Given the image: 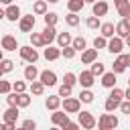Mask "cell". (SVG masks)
Listing matches in <instances>:
<instances>
[{
	"mask_svg": "<svg viewBox=\"0 0 130 130\" xmlns=\"http://www.w3.org/2000/svg\"><path fill=\"white\" fill-rule=\"evenodd\" d=\"M124 98H126V100H130V85H128V89L124 91Z\"/></svg>",
	"mask_w": 130,
	"mask_h": 130,
	"instance_id": "cell-51",
	"label": "cell"
},
{
	"mask_svg": "<svg viewBox=\"0 0 130 130\" xmlns=\"http://www.w3.org/2000/svg\"><path fill=\"white\" fill-rule=\"evenodd\" d=\"M39 79L43 81V85H57V75H55V71H49V69H45V71H41L39 73Z\"/></svg>",
	"mask_w": 130,
	"mask_h": 130,
	"instance_id": "cell-9",
	"label": "cell"
},
{
	"mask_svg": "<svg viewBox=\"0 0 130 130\" xmlns=\"http://www.w3.org/2000/svg\"><path fill=\"white\" fill-rule=\"evenodd\" d=\"M126 47H128V49H130V35H128V37H126Z\"/></svg>",
	"mask_w": 130,
	"mask_h": 130,
	"instance_id": "cell-54",
	"label": "cell"
},
{
	"mask_svg": "<svg viewBox=\"0 0 130 130\" xmlns=\"http://www.w3.org/2000/svg\"><path fill=\"white\" fill-rule=\"evenodd\" d=\"M63 83H67V85H71V87H73V85L77 83V75H75V73H71V71H67V73L63 75Z\"/></svg>",
	"mask_w": 130,
	"mask_h": 130,
	"instance_id": "cell-37",
	"label": "cell"
},
{
	"mask_svg": "<svg viewBox=\"0 0 130 130\" xmlns=\"http://www.w3.org/2000/svg\"><path fill=\"white\" fill-rule=\"evenodd\" d=\"M0 130H6V124H0Z\"/></svg>",
	"mask_w": 130,
	"mask_h": 130,
	"instance_id": "cell-56",
	"label": "cell"
},
{
	"mask_svg": "<svg viewBox=\"0 0 130 130\" xmlns=\"http://www.w3.org/2000/svg\"><path fill=\"white\" fill-rule=\"evenodd\" d=\"M75 53H77V51H75L71 45H67V47H63V49H61V57H65V59H73V57H75Z\"/></svg>",
	"mask_w": 130,
	"mask_h": 130,
	"instance_id": "cell-36",
	"label": "cell"
},
{
	"mask_svg": "<svg viewBox=\"0 0 130 130\" xmlns=\"http://www.w3.org/2000/svg\"><path fill=\"white\" fill-rule=\"evenodd\" d=\"M59 95H61V98H67V95H71V85L63 83V85L59 87Z\"/></svg>",
	"mask_w": 130,
	"mask_h": 130,
	"instance_id": "cell-43",
	"label": "cell"
},
{
	"mask_svg": "<svg viewBox=\"0 0 130 130\" xmlns=\"http://www.w3.org/2000/svg\"><path fill=\"white\" fill-rule=\"evenodd\" d=\"M43 16H45V24H51V26H55V24H57V20H59L57 12H45Z\"/></svg>",
	"mask_w": 130,
	"mask_h": 130,
	"instance_id": "cell-33",
	"label": "cell"
},
{
	"mask_svg": "<svg viewBox=\"0 0 130 130\" xmlns=\"http://www.w3.org/2000/svg\"><path fill=\"white\" fill-rule=\"evenodd\" d=\"M2 118H4V122H16V118H18V106H10L2 114Z\"/></svg>",
	"mask_w": 130,
	"mask_h": 130,
	"instance_id": "cell-22",
	"label": "cell"
},
{
	"mask_svg": "<svg viewBox=\"0 0 130 130\" xmlns=\"http://www.w3.org/2000/svg\"><path fill=\"white\" fill-rule=\"evenodd\" d=\"M61 104H63V110H65L67 114H77L79 108H81V100H79V98H71V95L63 98Z\"/></svg>",
	"mask_w": 130,
	"mask_h": 130,
	"instance_id": "cell-2",
	"label": "cell"
},
{
	"mask_svg": "<svg viewBox=\"0 0 130 130\" xmlns=\"http://www.w3.org/2000/svg\"><path fill=\"white\" fill-rule=\"evenodd\" d=\"M118 126V118L114 114H102L98 120V128L100 130H114Z\"/></svg>",
	"mask_w": 130,
	"mask_h": 130,
	"instance_id": "cell-1",
	"label": "cell"
},
{
	"mask_svg": "<svg viewBox=\"0 0 130 130\" xmlns=\"http://www.w3.org/2000/svg\"><path fill=\"white\" fill-rule=\"evenodd\" d=\"M83 2H85V4H93L95 0H83Z\"/></svg>",
	"mask_w": 130,
	"mask_h": 130,
	"instance_id": "cell-55",
	"label": "cell"
},
{
	"mask_svg": "<svg viewBox=\"0 0 130 130\" xmlns=\"http://www.w3.org/2000/svg\"><path fill=\"white\" fill-rule=\"evenodd\" d=\"M124 63H126V67H130V53L124 55Z\"/></svg>",
	"mask_w": 130,
	"mask_h": 130,
	"instance_id": "cell-49",
	"label": "cell"
},
{
	"mask_svg": "<svg viewBox=\"0 0 130 130\" xmlns=\"http://www.w3.org/2000/svg\"><path fill=\"white\" fill-rule=\"evenodd\" d=\"M51 122L55 124V126H65L67 122H69V116H67V112L63 110V112H59V110H53V114H51Z\"/></svg>",
	"mask_w": 130,
	"mask_h": 130,
	"instance_id": "cell-7",
	"label": "cell"
},
{
	"mask_svg": "<svg viewBox=\"0 0 130 130\" xmlns=\"http://www.w3.org/2000/svg\"><path fill=\"white\" fill-rule=\"evenodd\" d=\"M18 51H20V57H22L26 63H37V59H39L37 47H18Z\"/></svg>",
	"mask_w": 130,
	"mask_h": 130,
	"instance_id": "cell-5",
	"label": "cell"
},
{
	"mask_svg": "<svg viewBox=\"0 0 130 130\" xmlns=\"http://www.w3.org/2000/svg\"><path fill=\"white\" fill-rule=\"evenodd\" d=\"M77 81L81 83V87H91V85L95 83V75H93L91 71H81V73L77 75Z\"/></svg>",
	"mask_w": 130,
	"mask_h": 130,
	"instance_id": "cell-10",
	"label": "cell"
},
{
	"mask_svg": "<svg viewBox=\"0 0 130 130\" xmlns=\"http://www.w3.org/2000/svg\"><path fill=\"white\" fill-rule=\"evenodd\" d=\"M108 98H112V100H118V102H122V100H124V91H122L120 87H116V85H114Z\"/></svg>",
	"mask_w": 130,
	"mask_h": 130,
	"instance_id": "cell-38",
	"label": "cell"
},
{
	"mask_svg": "<svg viewBox=\"0 0 130 130\" xmlns=\"http://www.w3.org/2000/svg\"><path fill=\"white\" fill-rule=\"evenodd\" d=\"M0 4H6L8 6V4H12V0H0Z\"/></svg>",
	"mask_w": 130,
	"mask_h": 130,
	"instance_id": "cell-52",
	"label": "cell"
},
{
	"mask_svg": "<svg viewBox=\"0 0 130 130\" xmlns=\"http://www.w3.org/2000/svg\"><path fill=\"white\" fill-rule=\"evenodd\" d=\"M79 126L91 130V128L95 126V118H93V114H91V112H81V114H79Z\"/></svg>",
	"mask_w": 130,
	"mask_h": 130,
	"instance_id": "cell-8",
	"label": "cell"
},
{
	"mask_svg": "<svg viewBox=\"0 0 130 130\" xmlns=\"http://www.w3.org/2000/svg\"><path fill=\"white\" fill-rule=\"evenodd\" d=\"M71 41H73V37H71L69 32H59V35H57V43H59L61 49L67 47V45H71Z\"/></svg>",
	"mask_w": 130,
	"mask_h": 130,
	"instance_id": "cell-24",
	"label": "cell"
},
{
	"mask_svg": "<svg viewBox=\"0 0 130 130\" xmlns=\"http://www.w3.org/2000/svg\"><path fill=\"white\" fill-rule=\"evenodd\" d=\"M32 12L35 14H45L47 12V0H37L32 4Z\"/></svg>",
	"mask_w": 130,
	"mask_h": 130,
	"instance_id": "cell-29",
	"label": "cell"
},
{
	"mask_svg": "<svg viewBox=\"0 0 130 130\" xmlns=\"http://www.w3.org/2000/svg\"><path fill=\"white\" fill-rule=\"evenodd\" d=\"M0 45H2L4 51H16L18 49V41H16L14 35H4L2 41H0Z\"/></svg>",
	"mask_w": 130,
	"mask_h": 130,
	"instance_id": "cell-6",
	"label": "cell"
},
{
	"mask_svg": "<svg viewBox=\"0 0 130 130\" xmlns=\"http://www.w3.org/2000/svg\"><path fill=\"white\" fill-rule=\"evenodd\" d=\"M43 91H45V85H43V81H41V79L30 81V93H32V95H41Z\"/></svg>",
	"mask_w": 130,
	"mask_h": 130,
	"instance_id": "cell-25",
	"label": "cell"
},
{
	"mask_svg": "<svg viewBox=\"0 0 130 130\" xmlns=\"http://www.w3.org/2000/svg\"><path fill=\"white\" fill-rule=\"evenodd\" d=\"M71 47H73L75 51H79V53H81V51H83V49L87 47V41H85L83 37H75V39L71 41Z\"/></svg>",
	"mask_w": 130,
	"mask_h": 130,
	"instance_id": "cell-27",
	"label": "cell"
},
{
	"mask_svg": "<svg viewBox=\"0 0 130 130\" xmlns=\"http://www.w3.org/2000/svg\"><path fill=\"white\" fill-rule=\"evenodd\" d=\"M118 106H120V102H118V100H112V98H108V100H106V104H104L106 112H114Z\"/></svg>",
	"mask_w": 130,
	"mask_h": 130,
	"instance_id": "cell-39",
	"label": "cell"
},
{
	"mask_svg": "<svg viewBox=\"0 0 130 130\" xmlns=\"http://www.w3.org/2000/svg\"><path fill=\"white\" fill-rule=\"evenodd\" d=\"M65 22H67L69 26H77V24H79V16H77V12H69V14L65 16Z\"/></svg>",
	"mask_w": 130,
	"mask_h": 130,
	"instance_id": "cell-34",
	"label": "cell"
},
{
	"mask_svg": "<svg viewBox=\"0 0 130 130\" xmlns=\"http://www.w3.org/2000/svg\"><path fill=\"white\" fill-rule=\"evenodd\" d=\"M47 2H51V4H55V2H59V0H47Z\"/></svg>",
	"mask_w": 130,
	"mask_h": 130,
	"instance_id": "cell-58",
	"label": "cell"
},
{
	"mask_svg": "<svg viewBox=\"0 0 130 130\" xmlns=\"http://www.w3.org/2000/svg\"><path fill=\"white\" fill-rule=\"evenodd\" d=\"M118 108H120V112H122V114H128V116H130V100L120 102V106H118Z\"/></svg>",
	"mask_w": 130,
	"mask_h": 130,
	"instance_id": "cell-44",
	"label": "cell"
},
{
	"mask_svg": "<svg viewBox=\"0 0 130 130\" xmlns=\"http://www.w3.org/2000/svg\"><path fill=\"white\" fill-rule=\"evenodd\" d=\"M2 75H4V71H2V69H0V77H2Z\"/></svg>",
	"mask_w": 130,
	"mask_h": 130,
	"instance_id": "cell-59",
	"label": "cell"
},
{
	"mask_svg": "<svg viewBox=\"0 0 130 130\" xmlns=\"http://www.w3.org/2000/svg\"><path fill=\"white\" fill-rule=\"evenodd\" d=\"M122 20H124V22H126V26H128V28H130V14H128V16H124V18H122Z\"/></svg>",
	"mask_w": 130,
	"mask_h": 130,
	"instance_id": "cell-50",
	"label": "cell"
},
{
	"mask_svg": "<svg viewBox=\"0 0 130 130\" xmlns=\"http://www.w3.org/2000/svg\"><path fill=\"white\" fill-rule=\"evenodd\" d=\"M83 6H85L83 0H67V8H69V12H79Z\"/></svg>",
	"mask_w": 130,
	"mask_h": 130,
	"instance_id": "cell-28",
	"label": "cell"
},
{
	"mask_svg": "<svg viewBox=\"0 0 130 130\" xmlns=\"http://www.w3.org/2000/svg\"><path fill=\"white\" fill-rule=\"evenodd\" d=\"M108 10H110V6H108V2H104V0H95V2L91 4V12H93L95 16H106Z\"/></svg>",
	"mask_w": 130,
	"mask_h": 130,
	"instance_id": "cell-11",
	"label": "cell"
},
{
	"mask_svg": "<svg viewBox=\"0 0 130 130\" xmlns=\"http://www.w3.org/2000/svg\"><path fill=\"white\" fill-rule=\"evenodd\" d=\"M128 85H130V79H128Z\"/></svg>",
	"mask_w": 130,
	"mask_h": 130,
	"instance_id": "cell-60",
	"label": "cell"
},
{
	"mask_svg": "<svg viewBox=\"0 0 130 130\" xmlns=\"http://www.w3.org/2000/svg\"><path fill=\"white\" fill-rule=\"evenodd\" d=\"M102 85L112 89V87L116 85V73H114V71H108V73L104 71V73H102Z\"/></svg>",
	"mask_w": 130,
	"mask_h": 130,
	"instance_id": "cell-17",
	"label": "cell"
},
{
	"mask_svg": "<svg viewBox=\"0 0 130 130\" xmlns=\"http://www.w3.org/2000/svg\"><path fill=\"white\" fill-rule=\"evenodd\" d=\"M16 106L18 108H28L30 106V95L26 91H16Z\"/></svg>",
	"mask_w": 130,
	"mask_h": 130,
	"instance_id": "cell-19",
	"label": "cell"
},
{
	"mask_svg": "<svg viewBox=\"0 0 130 130\" xmlns=\"http://www.w3.org/2000/svg\"><path fill=\"white\" fill-rule=\"evenodd\" d=\"M43 57L47 59V61H55V59H59L61 57V49H57V47H47L45 49V53H43Z\"/></svg>",
	"mask_w": 130,
	"mask_h": 130,
	"instance_id": "cell-18",
	"label": "cell"
},
{
	"mask_svg": "<svg viewBox=\"0 0 130 130\" xmlns=\"http://www.w3.org/2000/svg\"><path fill=\"white\" fill-rule=\"evenodd\" d=\"M37 77H39V71H37L35 63H28V65L24 67V79H26V81H35Z\"/></svg>",
	"mask_w": 130,
	"mask_h": 130,
	"instance_id": "cell-21",
	"label": "cell"
},
{
	"mask_svg": "<svg viewBox=\"0 0 130 130\" xmlns=\"http://www.w3.org/2000/svg\"><path fill=\"white\" fill-rule=\"evenodd\" d=\"M45 106H47V110H57L61 106V95H49L45 100Z\"/></svg>",
	"mask_w": 130,
	"mask_h": 130,
	"instance_id": "cell-23",
	"label": "cell"
},
{
	"mask_svg": "<svg viewBox=\"0 0 130 130\" xmlns=\"http://www.w3.org/2000/svg\"><path fill=\"white\" fill-rule=\"evenodd\" d=\"M112 71H114L116 75L126 71V63H124V55H122V53H118V59L114 61V65H112Z\"/></svg>",
	"mask_w": 130,
	"mask_h": 130,
	"instance_id": "cell-20",
	"label": "cell"
},
{
	"mask_svg": "<svg viewBox=\"0 0 130 130\" xmlns=\"http://www.w3.org/2000/svg\"><path fill=\"white\" fill-rule=\"evenodd\" d=\"M93 98H95V95L89 91V87H83V91L79 93V100H81L83 104H91V102H93Z\"/></svg>",
	"mask_w": 130,
	"mask_h": 130,
	"instance_id": "cell-32",
	"label": "cell"
},
{
	"mask_svg": "<svg viewBox=\"0 0 130 130\" xmlns=\"http://www.w3.org/2000/svg\"><path fill=\"white\" fill-rule=\"evenodd\" d=\"M4 14H6V20L16 22V20L20 18V8H18L16 4H8V8L4 10Z\"/></svg>",
	"mask_w": 130,
	"mask_h": 130,
	"instance_id": "cell-13",
	"label": "cell"
},
{
	"mask_svg": "<svg viewBox=\"0 0 130 130\" xmlns=\"http://www.w3.org/2000/svg\"><path fill=\"white\" fill-rule=\"evenodd\" d=\"M91 67H89V71L98 77V75H102L104 71H106V67H104V63H100V61H93V63H89Z\"/></svg>",
	"mask_w": 130,
	"mask_h": 130,
	"instance_id": "cell-31",
	"label": "cell"
},
{
	"mask_svg": "<svg viewBox=\"0 0 130 130\" xmlns=\"http://www.w3.org/2000/svg\"><path fill=\"white\" fill-rule=\"evenodd\" d=\"M6 102H8V106H16V91H8L6 93Z\"/></svg>",
	"mask_w": 130,
	"mask_h": 130,
	"instance_id": "cell-46",
	"label": "cell"
},
{
	"mask_svg": "<svg viewBox=\"0 0 130 130\" xmlns=\"http://www.w3.org/2000/svg\"><path fill=\"white\" fill-rule=\"evenodd\" d=\"M106 47H108V39L106 37L100 35V37L93 39V49H106Z\"/></svg>",
	"mask_w": 130,
	"mask_h": 130,
	"instance_id": "cell-35",
	"label": "cell"
},
{
	"mask_svg": "<svg viewBox=\"0 0 130 130\" xmlns=\"http://www.w3.org/2000/svg\"><path fill=\"white\" fill-rule=\"evenodd\" d=\"M43 41H45V45H51L55 39H57V30H55V26H51V24H45V28H43Z\"/></svg>",
	"mask_w": 130,
	"mask_h": 130,
	"instance_id": "cell-12",
	"label": "cell"
},
{
	"mask_svg": "<svg viewBox=\"0 0 130 130\" xmlns=\"http://www.w3.org/2000/svg\"><path fill=\"white\" fill-rule=\"evenodd\" d=\"M0 69H2L4 73H10V71L14 69V63H12L10 59H2V61H0Z\"/></svg>",
	"mask_w": 130,
	"mask_h": 130,
	"instance_id": "cell-40",
	"label": "cell"
},
{
	"mask_svg": "<svg viewBox=\"0 0 130 130\" xmlns=\"http://www.w3.org/2000/svg\"><path fill=\"white\" fill-rule=\"evenodd\" d=\"M114 4H116V10L122 18L130 14V0H114Z\"/></svg>",
	"mask_w": 130,
	"mask_h": 130,
	"instance_id": "cell-15",
	"label": "cell"
},
{
	"mask_svg": "<svg viewBox=\"0 0 130 130\" xmlns=\"http://www.w3.org/2000/svg\"><path fill=\"white\" fill-rule=\"evenodd\" d=\"M112 55H118V53H122V49H124V39L122 37H118V35H114V37H110V41H108V47H106Z\"/></svg>",
	"mask_w": 130,
	"mask_h": 130,
	"instance_id": "cell-4",
	"label": "cell"
},
{
	"mask_svg": "<svg viewBox=\"0 0 130 130\" xmlns=\"http://www.w3.org/2000/svg\"><path fill=\"white\" fill-rule=\"evenodd\" d=\"M30 45H32V47H45L43 35H41V32H30Z\"/></svg>",
	"mask_w": 130,
	"mask_h": 130,
	"instance_id": "cell-30",
	"label": "cell"
},
{
	"mask_svg": "<svg viewBox=\"0 0 130 130\" xmlns=\"http://www.w3.org/2000/svg\"><path fill=\"white\" fill-rule=\"evenodd\" d=\"M100 32H102V37L110 39V37L116 35V24L114 22H104V24H100Z\"/></svg>",
	"mask_w": 130,
	"mask_h": 130,
	"instance_id": "cell-16",
	"label": "cell"
},
{
	"mask_svg": "<svg viewBox=\"0 0 130 130\" xmlns=\"http://www.w3.org/2000/svg\"><path fill=\"white\" fill-rule=\"evenodd\" d=\"M116 35H118V37H122V39H126V37L130 35V28L126 26V22H124V20H120V22L116 24Z\"/></svg>",
	"mask_w": 130,
	"mask_h": 130,
	"instance_id": "cell-26",
	"label": "cell"
},
{
	"mask_svg": "<svg viewBox=\"0 0 130 130\" xmlns=\"http://www.w3.org/2000/svg\"><path fill=\"white\" fill-rule=\"evenodd\" d=\"M98 59V49H83L81 51V63L83 65H89Z\"/></svg>",
	"mask_w": 130,
	"mask_h": 130,
	"instance_id": "cell-14",
	"label": "cell"
},
{
	"mask_svg": "<svg viewBox=\"0 0 130 130\" xmlns=\"http://www.w3.org/2000/svg\"><path fill=\"white\" fill-rule=\"evenodd\" d=\"M12 89V83L10 81H4L2 77H0V93H8Z\"/></svg>",
	"mask_w": 130,
	"mask_h": 130,
	"instance_id": "cell-42",
	"label": "cell"
},
{
	"mask_svg": "<svg viewBox=\"0 0 130 130\" xmlns=\"http://www.w3.org/2000/svg\"><path fill=\"white\" fill-rule=\"evenodd\" d=\"M22 128H26V130H35V128H37V122H35V120H24V122H22Z\"/></svg>",
	"mask_w": 130,
	"mask_h": 130,
	"instance_id": "cell-47",
	"label": "cell"
},
{
	"mask_svg": "<svg viewBox=\"0 0 130 130\" xmlns=\"http://www.w3.org/2000/svg\"><path fill=\"white\" fill-rule=\"evenodd\" d=\"M35 16L32 14H20V18H18V28L22 30V32H32V28H35Z\"/></svg>",
	"mask_w": 130,
	"mask_h": 130,
	"instance_id": "cell-3",
	"label": "cell"
},
{
	"mask_svg": "<svg viewBox=\"0 0 130 130\" xmlns=\"http://www.w3.org/2000/svg\"><path fill=\"white\" fill-rule=\"evenodd\" d=\"M26 89V83L24 81H14L12 83V91H24Z\"/></svg>",
	"mask_w": 130,
	"mask_h": 130,
	"instance_id": "cell-45",
	"label": "cell"
},
{
	"mask_svg": "<svg viewBox=\"0 0 130 130\" xmlns=\"http://www.w3.org/2000/svg\"><path fill=\"white\" fill-rule=\"evenodd\" d=\"M2 18H6V14H4V10L0 8V20H2Z\"/></svg>",
	"mask_w": 130,
	"mask_h": 130,
	"instance_id": "cell-53",
	"label": "cell"
},
{
	"mask_svg": "<svg viewBox=\"0 0 130 130\" xmlns=\"http://www.w3.org/2000/svg\"><path fill=\"white\" fill-rule=\"evenodd\" d=\"M2 59H4V55H2V49H0V61H2Z\"/></svg>",
	"mask_w": 130,
	"mask_h": 130,
	"instance_id": "cell-57",
	"label": "cell"
},
{
	"mask_svg": "<svg viewBox=\"0 0 130 130\" xmlns=\"http://www.w3.org/2000/svg\"><path fill=\"white\" fill-rule=\"evenodd\" d=\"M77 128H79V124H75V122H67L63 126V130H77Z\"/></svg>",
	"mask_w": 130,
	"mask_h": 130,
	"instance_id": "cell-48",
	"label": "cell"
},
{
	"mask_svg": "<svg viewBox=\"0 0 130 130\" xmlns=\"http://www.w3.org/2000/svg\"><path fill=\"white\" fill-rule=\"evenodd\" d=\"M85 24H87L89 28H100V24H102V22H100V16H95V14H93V16H89V18L85 20Z\"/></svg>",
	"mask_w": 130,
	"mask_h": 130,
	"instance_id": "cell-41",
	"label": "cell"
}]
</instances>
